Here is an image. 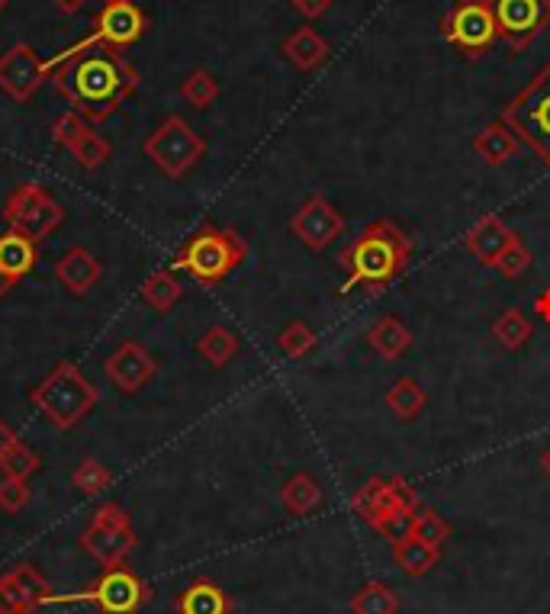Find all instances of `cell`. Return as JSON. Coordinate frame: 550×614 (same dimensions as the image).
<instances>
[{"label":"cell","instance_id":"cell-1","mask_svg":"<svg viewBox=\"0 0 550 614\" xmlns=\"http://www.w3.org/2000/svg\"><path fill=\"white\" fill-rule=\"evenodd\" d=\"M49 65L59 94L84 119L94 123L110 119L138 87V71L126 62V55L120 49L97 45L91 35L71 45L59 59H52Z\"/></svg>","mask_w":550,"mask_h":614},{"label":"cell","instance_id":"cell-2","mask_svg":"<svg viewBox=\"0 0 550 614\" xmlns=\"http://www.w3.org/2000/svg\"><path fill=\"white\" fill-rule=\"evenodd\" d=\"M413 251V239L393 219L371 222L339 258V264L347 271V280L339 293L344 296V293L364 287L371 296H377L383 290H390V283L409 268Z\"/></svg>","mask_w":550,"mask_h":614},{"label":"cell","instance_id":"cell-3","mask_svg":"<svg viewBox=\"0 0 550 614\" xmlns=\"http://www.w3.org/2000/svg\"><path fill=\"white\" fill-rule=\"evenodd\" d=\"M418 492L403 477H374L367 479L354 499L351 509L354 514L371 524V531L383 534L390 544H396L399 538L409 534V521L418 512Z\"/></svg>","mask_w":550,"mask_h":614},{"label":"cell","instance_id":"cell-4","mask_svg":"<svg viewBox=\"0 0 550 614\" xmlns=\"http://www.w3.org/2000/svg\"><path fill=\"white\" fill-rule=\"evenodd\" d=\"M248 258V244L236 229H216L204 226L190 239L177 248L172 261V271L190 273L197 283L216 287L232 271H239Z\"/></svg>","mask_w":550,"mask_h":614},{"label":"cell","instance_id":"cell-5","mask_svg":"<svg viewBox=\"0 0 550 614\" xmlns=\"http://www.w3.org/2000/svg\"><path fill=\"white\" fill-rule=\"evenodd\" d=\"M30 403L59 431H71L74 425H81V418L87 412L97 406V389L87 376L81 374L77 364L62 361L39 386H33Z\"/></svg>","mask_w":550,"mask_h":614},{"label":"cell","instance_id":"cell-6","mask_svg":"<svg viewBox=\"0 0 550 614\" xmlns=\"http://www.w3.org/2000/svg\"><path fill=\"white\" fill-rule=\"evenodd\" d=\"M502 123L544 168H550V62L506 103Z\"/></svg>","mask_w":550,"mask_h":614},{"label":"cell","instance_id":"cell-7","mask_svg":"<svg viewBox=\"0 0 550 614\" xmlns=\"http://www.w3.org/2000/svg\"><path fill=\"white\" fill-rule=\"evenodd\" d=\"M152 585L129 566H110L91 589L55 595L52 605H94L101 614H138L152 602Z\"/></svg>","mask_w":550,"mask_h":614},{"label":"cell","instance_id":"cell-8","mask_svg":"<svg viewBox=\"0 0 550 614\" xmlns=\"http://www.w3.org/2000/svg\"><path fill=\"white\" fill-rule=\"evenodd\" d=\"M142 152L148 162L172 180H180L184 174L197 168V162L207 155V142L197 136V129L184 116H168L152 136L142 142Z\"/></svg>","mask_w":550,"mask_h":614},{"label":"cell","instance_id":"cell-9","mask_svg":"<svg viewBox=\"0 0 550 614\" xmlns=\"http://www.w3.org/2000/svg\"><path fill=\"white\" fill-rule=\"evenodd\" d=\"M77 544L84 547V553L94 556L106 570H110V566H123L138 544L133 518L126 514L123 506L104 502L97 512L91 514V521H87V528L81 531Z\"/></svg>","mask_w":550,"mask_h":614},{"label":"cell","instance_id":"cell-10","mask_svg":"<svg viewBox=\"0 0 550 614\" xmlns=\"http://www.w3.org/2000/svg\"><path fill=\"white\" fill-rule=\"evenodd\" d=\"M65 219L62 204L42 187V184H20L7 200H3V222L10 232H20L27 239L42 241L49 239Z\"/></svg>","mask_w":550,"mask_h":614},{"label":"cell","instance_id":"cell-11","mask_svg":"<svg viewBox=\"0 0 550 614\" xmlns=\"http://www.w3.org/2000/svg\"><path fill=\"white\" fill-rule=\"evenodd\" d=\"M442 35L467 59L486 55L499 39L492 3L489 0H457L442 17Z\"/></svg>","mask_w":550,"mask_h":614},{"label":"cell","instance_id":"cell-12","mask_svg":"<svg viewBox=\"0 0 550 614\" xmlns=\"http://www.w3.org/2000/svg\"><path fill=\"white\" fill-rule=\"evenodd\" d=\"M499 39L512 49L525 52L538 35L550 27V0H489Z\"/></svg>","mask_w":550,"mask_h":614},{"label":"cell","instance_id":"cell-13","mask_svg":"<svg viewBox=\"0 0 550 614\" xmlns=\"http://www.w3.org/2000/svg\"><path fill=\"white\" fill-rule=\"evenodd\" d=\"M287 229H290L293 239H300L310 251L319 254V251H325L344 232V216L322 194H312L290 216Z\"/></svg>","mask_w":550,"mask_h":614},{"label":"cell","instance_id":"cell-14","mask_svg":"<svg viewBox=\"0 0 550 614\" xmlns=\"http://www.w3.org/2000/svg\"><path fill=\"white\" fill-rule=\"evenodd\" d=\"M52 77V65L35 55L33 45H10L0 55V91L17 103H27Z\"/></svg>","mask_w":550,"mask_h":614},{"label":"cell","instance_id":"cell-15","mask_svg":"<svg viewBox=\"0 0 550 614\" xmlns=\"http://www.w3.org/2000/svg\"><path fill=\"white\" fill-rule=\"evenodd\" d=\"M104 371L120 393L133 396L152 376L158 374V364L138 342H123L113 354H106Z\"/></svg>","mask_w":550,"mask_h":614},{"label":"cell","instance_id":"cell-16","mask_svg":"<svg viewBox=\"0 0 550 614\" xmlns=\"http://www.w3.org/2000/svg\"><path fill=\"white\" fill-rule=\"evenodd\" d=\"M145 30H148V20L136 3H110L97 13L91 39L106 49H126V45L138 42Z\"/></svg>","mask_w":550,"mask_h":614},{"label":"cell","instance_id":"cell-17","mask_svg":"<svg viewBox=\"0 0 550 614\" xmlns=\"http://www.w3.org/2000/svg\"><path fill=\"white\" fill-rule=\"evenodd\" d=\"M516 239H521L512 226H506L499 216H482L477 226H470V232H467V251L477 258V264L482 268H496V261L502 258V251L512 244Z\"/></svg>","mask_w":550,"mask_h":614},{"label":"cell","instance_id":"cell-18","mask_svg":"<svg viewBox=\"0 0 550 614\" xmlns=\"http://www.w3.org/2000/svg\"><path fill=\"white\" fill-rule=\"evenodd\" d=\"M280 52L287 55V62H290L293 69L310 74V71H319L329 62L332 45H329V39L319 33L315 27H300V30H293V33L283 39Z\"/></svg>","mask_w":550,"mask_h":614},{"label":"cell","instance_id":"cell-19","mask_svg":"<svg viewBox=\"0 0 550 614\" xmlns=\"http://www.w3.org/2000/svg\"><path fill=\"white\" fill-rule=\"evenodd\" d=\"M101 261L87 251V248H71L69 254H62L59 258V264H55V277H59V283L74 293V296H84V293H91L97 283H101Z\"/></svg>","mask_w":550,"mask_h":614},{"label":"cell","instance_id":"cell-20","mask_svg":"<svg viewBox=\"0 0 550 614\" xmlns=\"http://www.w3.org/2000/svg\"><path fill=\"white\" fill-rule=\"evenodd\" d=\"M367 344H371V351L377 354L380 361L393 364V361H399V357L413 347L415 335L403 319H396V315H380L377 322L367 329Z\"/></svg>","mask_w":550,"mask_h":614},{"label":"cell","instance_id":"cell-21","mask_svg":"<svg viewBox=\"0 0 550 614\" xmlns=\"http://www.w3.org/2000/svg\"><path fill=\"white\" fill-rule=\"evenodd\" d=\"M177 614H232V599L226 595L222 585L212 580H194L177 599H174Z\"/></svg>","mask_w":550,"mask_h":614},{"label":"cell","instance_id":"cell-22","mask_svg":"<svg viewBox=\"0 0 550 614\" xmlns=\"http://www.w3.org/2000/svg\"><path fill=\"white\" fill-rule=\"evenodd\" d=\"M474 152L480 155L482 165L502 168V165H509L518 152H521V142H518L516 133H512L502 119H496V123L482 126L480 133H477V138H474Z\"/></svg>","mask_w":550,"mask_h":614},{"label":"cell","instance_id":"cell-23","mask_svg":"<svg viewBox=\"0 0 550 614\" xmlns=\"http://www.w3.org/2000/svg\"><path fill=\"white\" fill-rule=\"evenodd\" d=\"M442 560V547L425 544L422 538L415 534H406L393 544V563L399 566L403 576L409 580H422L425 573H432Z\"/></svg>","mask_w":550,"mask_h":614},{"label":"cell","instance_id":"cell-24","mask_svg":"<svg viewBox=\"0 0 550 614\" xmlns=\"http://www.w3.org/2000/svg\"><path fill=\"white\" fill-rule=\"evenodd\" d=\"M39 261L35 241L20 236V232H3L0 236V271L7 273L13 283H20L23 277H30Z\"/></svg>","mask_w":550,"mask_h":614},{"label":"cell","instance_id":"cell-25","mask_svg":"<svg viewBox=\"0 0 550 614\" xmlns=\"http://www.w3.org/2000/svg\"><path fill=\"white\" fill-rule=\"evenodd\" d=\"M386 412L396 418V422H415L425 406H428V393L425 386L415 379V376H399L390 389H386Z\"/></svg>","mask_w":550,"mask_h":614},{"label":"cell","instance_id":"cell-26","mask_svg":"<svg viewBox=\"0 0 550 614\" xmlns=\"http://www.w3.org/2000/svg\"><path fill=\"white\" fill-rule=\"evenodd\" d=\"M280 506L287 509V514L293 518H307L319 506H322V486L303 470V473H293V477L283 482L280 489Z\"/></svg>","mask_w":550,"mask_h":614},{"label":"cell","instance_id":"cell-27","mask_svg":"<svg viewBox=\"0 0 550 614\" xmlns=\"http://www.w3.org/2000/svg\"><path fill=\"white\" fill-rule=\"evenodd\" d=\"M347 608L351 614H399L403 602H399L396 589H390L386 582H367L351 595Z\"/></svg>","mask_w":550,"mask_h":614},{"label":"cell","instance_id":"cell-28","mask_svg":"<svg viewBox=\"0 0 550 614\" xmlns=\"http://www.w3.org/2000/svg\"><path fill=\"white\" fill-rule=\"evenodd\" d=\"M197 354L207 361L209 367H226L239 354V335L226 325H212L197 342Z\"/></svg>","mask_w":550,"mask_h":614},{"label":"cell","instance_id":"cell-29","mask_svg":"<svg viewBox=\"0 0 550 614\" xmlns=\"http://www.w3.org/2000/svg\"><path fill=\"white\" fill-rule=\"evenodd\" d=\"M492 335H496V342L502 344L506 351H518V347H525V344L531 342L535 325L528 322V315L521 309L512 306L492 322Z\"/></svg>","mask_w":550,"mask_h":614},{"label":"cell","instance_id":"cell-30","mask_svg":"<svg viewBox=\"0 0 550 614\" xmlns=\"http://www.w3.org/2000/svg\"><path fill=\"white\" fill-rule=\"evenodd\" d=\"M180 293L184 290H180L174 271H155L152 277H145V283H142V300L155 312H172L174 303L180 300Z\"/></svg>","mask_w":550,"mask_h":614},{"label":"cell","instance_id":"cell-31","mask_svg":"<svg viewBox=\"0 0 550 614\" xmlns=\"http://www.w3.org/2000/svg\"><path fill=\"white\" fill-rule=\"evenodd\" d=\"M409 534L422 538L425 544L445 547L447 538H450V524H447L445 514H438L435 509H428V506H418V512L409 521Z\"/></svg>","mask_w":550,"mask_h":614},{"label":"cell","instance_id":"cell-32","mask_svg":"<svg viewBox=\"0 0 550 614\" xmlns=\"http://www.w3.org/2000/svg\"><path fill=\"white\" fill-rule=\"evenodd\" d=\"M180 97L190 103V106H197V110H207L219 97V81L207 69L190 71L184 77V84H180Z\"/></svg>","mask_w":550,"mask_h":614},{"label":"cell","instance_id":"cell-33","mask_svg":"<svg viewBox=\"0 0 550 614\" xmlns=\"http://www.w3.org/2000/svg\"><path fill=\"white\" fill-rule=\"evenodd\" d=\"M10 576L17 580V585L27 592V599L35 605V612L39 608H45V605H52V599H55V589L49 585V582L39 576V570H35L33 563H17L13 570H10Z\"/></svg>","mask_w":550,"mask_h":614},{"label":"cell","instance_id":"cell-34","mask_svg":"<svg viewBox=\"0 0 550 614\" xmlns=\"http://www.w3.org/2000/svg\"><path fill=\"white\" fill-rule=\"evenodd\" d=\"M277 347H280L290 361H303V357H310L312 347H315V332H312L303 319H297V322H290V325L277 335Z\"/></svg>","mask_w":550,"mask_h":614},{"label":"cell","instance_id":"cell-35","mask_svg":"<svg viewBox=\"0 0 550 614\" xmlns=\"http://www.w3.org/2000/svg\"><path fill=\"white\" fill-rule=\"evenodd\" d=\"M69 152H71V158H74L81 168H101L106 158H110V152H113V148H110V142H106L104 136H97L94 129H87L84 136L71 145Z\"/></svg>","mask_w":550,"mask_h":614},{"label":"cell","instance_id":"cell-36","mask_svg":"<svg viewBox=\"0 0 550 614\" xmlns=\"http://www.w3.org/2000/svg\"><path fill=\"white\" fill-rule=\"evenodd\" d=\"M74 489H81L84 496H97V492H104L106 486L113 482V473L106 470L101 460H94V457H84L81 464H77V470H74Z\"/></svg>","mask_w":550,"mask_h":614},{"label":"cell","instance_id":"cell-37","mask_svg":"<svg viewBox=\"0 0 550 614\" xmlns=\"http://www.w3.org/2000/svg\"><path fill=\"white\" fill-rule=\"evenodd\" d=\"M39 467H42V460H39V454H35L33 447H27V444L20 441L3 460H0V473L10 479H27L39 473Z\"/></svg>","mask_w":550,"mask_h":614},{"label":"cell","instance_id":"cell-38","mask_svg":"<svg viewBox=\"0 0 550 614\" xmlns=\"http://www.w3.org/2000/svg\"><path fill=\"white\" fill-rule=\"evenodd\" d=\"M531 264H535L531 248H528L521 239H516L509 248H506V251H502V258L496 261V268H492V271H499L506 280H518V277L528 271Z\"/></svg>","mask_w":550,"mask_h":614},{"label":"cell","instance_id":"cell-39","mask_svg":"<svg viewBox=\"0 0 550 614\" xmlns=\"http://www.w3.org/2000/svg\"><path fill=\"white\" fill-rule=\"evenodd\" d=\"M35 605L27 599V592L10 576V570L0 576V614H33Z\"/></svg>","mask_w":550,"mask_h":614},{"label":"cell","instance_id":"cell-40","mask_svg":"<svg viewBox=\"0 0 550 614\" xmlns=\"http://www.w3.org/2000/svg\"><path fill=\"white\" fill-rule=\"evenodd\" d=\"M87 133V119L77 113V110H69V113H62L55 123H52V142L55 145H62V148H71L77 138Z\"/></svg>","mask_w":550,"mask_h":614},{"label":"cell","instance_id":"cell-41","mask_svg":"<svg viewBox=\"0 0 550 614\" xmlns=\"http://www.w3.org/2000/svg\"><path fill=\"white\" fill-rule=\"evenodd\" d=\"M30 506V486L23 479H0V512L17 514Z\"/></svg>","mask_w":550,"mask_h":614},{"label":"cell","instance_id":"cell-42","mask_svg":"<svg viewBox=\"0 0 550 614\" xmlns=\"http://www.w3.org/2000/svg\"><path fill=\"white\" fill-rule=\"evenodd\" d=\"M335 0H290V7L303 17V20H319L332 10Z\"/></svg>","mask_w":550,"mask_h":614},{"label":"cell","instance_id":"cell-43","mask_svg":"<svg viewBox=\"0 0 550 614\" xmlns=\"http://www.w3.org/2000/svg\"><path fill=\"white\" fill-rule=\"evenodd\" d=\"M17 444H20L17 431H13V428H10V425H7V422L0 418V460H3V457H7V454H10V450L17 447Z\"/></svg>","mask_w":550,"mask_h":614},{"label":"cell","instance_id":"cell-44","mask_svg":"<svg viewBox=\"0 0 550 614\" xmlns=\"http://www.w3.org/2000/svg\"><path fill=\"white\" fill-rule=\"evenodd\" d=\"M535 312H538L544 322H550V290H541V293H538V300H535Z\"/></svg>","mask_w":550,"mask_h":614},{"label":"cell","instance_id":"cell-45","mask_svg":"<svg viewBox=\"0 0 550 614\" xmlns=\"http://www.w3.org/2000/svg\"><path fill=\"white\" fill-rule=\"evenodd\" d=\"M52 3H55V7H59L62 13H77V10H81V7H84L87 0H52Z\"/></svg>","mask_w":550,"mask_h":614},{"label":"cell","instance_id":"cell-46","mask_svg":"<svg viewBox=\"0 0 550 614\" xmlns=\"http://www.w3.org/2000/svg\"><path fill=\"white\" fill-rule=\"evenodd\" d=\"M13 287H17V283H13V280H10L7 273L0 271V300H3V296H7V293L13 290Z\"/></svg>","mask_w":550,"mask_h":614},{"label":"cell","instance_id":"cell-47","mask_svg":"<svg viewBox=\"0 0 550 614\" xmlns=\"http://www.w3.org/2000/svg\"><path fill=\"white\" fill-rule=\"evenodd\" d=\"M541 470H544V477H550V447H544V454H541Z\"/></svg>","mask_w":550,"mask_h":614},{"label":"cell","instance_id":"cell-48","mask_svg":"<svg viewBox=\"0 0 550 614\" xmlns=\"http://www.w3.org/2000/svg\"><path fill=\"white\" fill-rule=\"evenodd\" d=\"M110 3H133V0H104V7H110Z\"/></svg>","mask_w":550,"mask_h":614},{"label":"cell","instance_id":"cell-49","mask_svg":"<svg viewBox=\"0 0 550 614\" xmlns=\"http://www.w3.org/2000/svg\"><path fill=\"white\" fill-rule=\"evenodd\" d=\"M3 7H7V0H0V13H3Z\"/></svg>","mask_w":550,"mask_h":614}]
</instances>
